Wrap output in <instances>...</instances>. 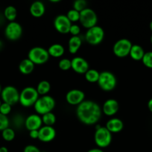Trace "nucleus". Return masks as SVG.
Segmentation results:
<instances>
[{"label": "nucleus", "instance_id": "obj_2", "mask_svg": "<svg viewBox=\"0 0 152 152\" xmlns=\"http://www.w3.org/2000/svg\"><path fill=\"white\" fill-rule=\"evenodd\" d=\"M34 106L37 114L43 115L47 113L52 112L55 107V100L49 95H44L38 98Z\"/></svg>", "mask_w": 152, "mask_h": 152}, {"label": "nucleus", "instance_id": "obj_47", "mask_svg": "<svg viewBox=\"0 0 152 152\" xmlns=\"http://www.w3.org/2000/svg\"><path fill=\"white\" fill-rule=\"evenodd\" d=\"M1 100H0V105H1Z\"/></svg>", "mask_w": 152, "mask_h": 152}, {"label": "nucleus", "instance_id": "obj_39", "mask_svg": "<svg viewBox=\"0 0 152 152\" xmlns=\"http://www.w3.org/2000/svg\"><path fill=\"white\" fill-rule=\"evenodd\" d=\"M148 108L149 111L152 112V98L149 99V101L148 102Z\"/></svg>", "mask_w": 152, "mask_h": 152}, {"label": "nucleus", "instance_id": "obj_3", "mask_svg": "<svg viewBox=\"0 0 152 152\" xmlns=\"http://www.w3.org/2000/svg\"><path fill=\"white\" fill-rule=\"evenodd\" d=\"M39 98L37 89L33 87H26L19 93V101L21 105L25 108L34 105Z\"/></svg>", "mask_w": 152, "mask_h": 152}, {"label": "nucleus", "instance_id": "obj_41", "mask_svg": "<svg viewBox=\"0 0 152 152\" xmlns=\"http://www.w3.org/2000/svg\"><path fill=\"white\" fill-rule=\"evenodd\" d=\"M0 152H8V150L6 147L2 146V147H0Z\"/></svg>", "mask_w": 152, "mask_h": 152}, {"label": "nucleus", "instance_id": "obj_16", "mask_svg": "<svg viewBox=\"0 0 152 152\" xmlns=\"http://www.w3.org/2000/svg\"><path fill=\"white\" fill-rule=\"evenodd\" d=\"M42 117L38 114H31L25 118V126L28 131L39 130L42 127Z\"/></svg>", "mask_w": 152, "mask_h": 152}, {"label": "nucleus", "instance_id": "obj_22", "mask_svg": "<svg viewBox=\"0 0 152 152\" xmlns=\"http://www.w3.org/2000/svg\"><path fill=\"white\" fill-rule=\"evenodd\" d=\"M145 53V52L144 51V49L142 46L139 45H133L129 55L134 60L140 61L142 59Z\"/></svg>", "mask_w": 152, "mask_h": 152}, {"label": "nucleus", "instance_id": "obj_17", "mask_svg": "<svg viewBox=\"0 0 152 152\" xmlns=\"http://www.w3.org/2000/svg\"><path fill=\"white\" fill-rule=\"evenodd\" d=\"M119 108V102L114 99H109L104 102L102 106V112L107 116H113L118 112Z\"/></svg>", "mask_w": 152, "mask_h": 152}, {"label": "nucleus", "instance_id": "obj_4", "mask_svg": "<svg viewBox=\"0 0 152 152\" xmlns=\"http://www.w3.org/2000/svg\"><path fill=\"white\" fill-rule=\"evenodd\" d=\"M98 85L104 91H110L116 88L117 80L114 74L110 71H104L100 73Z\"/></svg>", "mask_w": 152, "mask_h": 152}, {"label": "nucleus", "instance_id": "obj_24", "mask_svg": "<svg viewBox=\"0 0 152 152\" xmlns=\"http://www.w3.org/2000/svg\"><path fill=\"white\" fill-rule=\"evenodd\" d=\"M17 16V10L14 6H7L4 10V17L10 22H14Z\"/></svg>", "mask_w": 152, "mask_h": 152}, {"label": "nucleus", "instance_id": "obj_26", "mask_svg": "<svg viewBox=\"0 0 152 152\" xmlns=\"http://www.w3.org/2000/svg\"><path fill=\"white\" fill-rule=\"evenodd\" d=\"M100 73L95 69H89L85 74V79L89 83H97Z\"/></svg>", "mask_w": 152, "mask_h": 152}, {"label": "nucleus", "instance_id": "obj_40", "mask_svg": "<svg viewBox=\"0 0 152 152\" xmlns=\"http://www.w3.org/2000/svg\"><path fill=\"white\" fill-rule=\"evenodd\" d=\"M87 152H104L100 148H92V149L89 150Z\"/></svg>", "mask_w": 152, "mask_h": 152}, {"label": "nucleus", "instance_id": "obj_29", "mask_svg": "<svg viewBox=\"0 0 152 152\" xmlns=\"http://www.w3.org/2000/svg\"><path fill=\"white\" fill-rule=\"evenodd\" d=\"M66 16H67V18H68L70 22H75L79 21V19H80V12L77 11V10L72 8L69 10Z\"/></svg>", "mask_w": 152, "mask_h": 152}, {"label": "nucleus", "instance_id": "obj_32", "mask_svg": "<svg viewBox=\"0 0 152 152\" xmlns=\"http://www.w3.org/2000/svg\"><path fill=\"white\" fill-rule=\"evenodd\" d=\"M25 119L24 118L23 116H22L21 114H16V115L13 117V125L15 126V127L18 128V129L22 127V125H25Z\"/></svg>", "mask_w": 152, "mask_h": 152}, {"label": "nucleus", "instance_id": "obj_8", "mask_svg": "<svg viewBox=\"0 0 152 152\" xmlns=\"http://www.w3.org/2000/svg\"><path fill=\"white\" fill-rule=\"evenodd\" d=\"M79 22L84 28H89L97 25L98 16L96 13L92 9L86 7L81 12H80V19Z\"/></svg>", "mask_w": 152, "mask_h": 152}, {"label": "nucleus", "instance_id": "obj_11", "mask_svg": "<svg viewBox=\"0 0 152 152\" xmlns=\"http://www.w3.org/2000/svg\"><path fill=\"white\" fill-rule=\"evenodd\" d=\"M22 34V28L19 23L16 22H9L4 29V35L6 38L11 41L19 39Z\"/></svg>", "mask_w": 152, "mask_h": 152}, {"label": "nucleus", "instance_id": "obj_36", "mask_svg": "<svg viewBox=\"0 0 152 152\" xmlns=\"http://www.w3.org/2000/svg\"><path fill=\"white\" fill-rule=\"evenodd\" d=\"M80 32V28L76 24H72L71 27L69 29V33L72 36H78Z\"/></svg>", "mask_w": 152, "mask_h": 152}, {"label": "nucleus", "instance_id": "obj_15", "mask_svg": "<svg viewBox=\"0 0 152 152\" xmlns=\"http://www.w3.org/2000/svg\"><path fill=\"white\" fill-rule=\"evenodd\" d=\"M56 136V131L53 126H42L39 129V137L40 141L44 142H49L53 140Z\"/></svg>", "mask_w": 152, "mask_h": 152}, {"label": "nucleus", "instance_id": "obj_20", "mask_svg": "<svg viewBox=\"0 0 152 152\" xmlns=\"http://www.w3.org/2000/svg\"><path fill=\"white\" fill-rule=\"evenodd\" d=\"M82 45V40L80 37L78 36H72L69 38L68 42L69 51L72 54H75L77 52V50L80 49V46Z\"/></svg>", "mask_w": 152, "mask_h": 152}, {"label": "nucleus", "instance_id": "obj_34", "mask_svg": "<svg viewBox=\"0 0 152 152\" xmlns=\"http://www.w3.org/2000/svg\"><path fill=\"white\" fill-rule=\"evenodd\" d=\"M9 127V120L7 116L3 115L0 113V131L2 132Z\"/></svg>", "mask_w": 152, "mask_h": 152}, {"label": "nucleus", "instance_id": "obj_38", "mask_svg": "<svg viewBox=\"0 0 152 152\" xmlns=\"http://www.w3.org/2000/svg\"><path fill=\"white\" fill-rule=\"evenodd\" d=\"M29 136L32 139H38L39 137V130H33L29 132Z\"/></svg>", "mask_w": 152, "mask_h": 152}, {"label": "nucleus", "instance_id": "obj_44", "mask_svg": "<svg viewBox=\"0 0 152 152\" xmlns=\"http://www.w3.org/2000/svg\"><path fill=\"white\" fill-rule=\"evenodd\" d=\"M50 1H52V2H58L59 0H51Z\"/></svg>", "mask_w": 152, "mask_h": 152}, {"label": "nucleus", "instance_id": "obj_18", "mask_svg": "<svg viewBox=\"0 0 152 152\" xmlns=\"http://www.w3.org/2000/svg\"><path fill=\"white\" fill-rule=\"evenodd\" d=\"M105 127L111 134L118 133L123 129L124 123L120 119L112 118L107 121Z\"/></svg>", "mask_w": 152, "mask_h": 152}, {"label": "nucleus", "instance_id": "obj_33", "mask_svg": "<svg viewBox=\"0 0 152 152\" xmlns=\"http://www.w3.org/2000/svg\"><path fill=\"white\" fill-rule=\"evenodd\" d=\"M58 66L63 71H68L69 69L72 68V62L70 59H67V58H64L60 60L59 63H58Z\"/></svg>", "mask_w": 152, "mask_h": 152}, {"label": "nucleus", "instance_id": "obj_43", "mask_svg": "<svg viewBox=\"0 0 152 152\" xmlns=\"http://www.w3.org/2000/svg\"><path fill=\"white\" fill-rule=\"evenodd\" d=\"M149 27H150V29H151V31H152V21H151V22H150V25H149Z\"/></svg>", "mask_w": 152, "mask_h": 152}, {"label": "nucleus", "instance_id": "obj_7", "mask_svg": "<svg viewBox=\"0 0 152 152\" xmlns=\"http://www.w3.org/2000/svg\"><path fill=\"white\" fill-rule=\"evenodd\" d=\"M104 38V31L101 27L98 25L87 29L85 34V39L89 44L96 45L100 44Z\"/></svg>", "mask_w": 152, "mask_h": 152}, {"label": "nucleus", "instance_id": "obj_31", "mask_svg": "<svg viewBox=\"0 0 152 152\" xmlns=\"http://www.w3.org/2000/svg\"><path fill=\"white\" fill-rule=\"evenodd\" d=\"M86 4L87 2L85 0H76L73 3V9L78 12H81L86 8Z\"/></svg>", "mask_w": 152, "mask_h": 152}, {"label": "nucleus", "instance_id": "obj_21", "mask_svg": "<svg viewBox=\"0 0 152 152\" xmlns=\"http://www.w3.org/2000/svg\"><path fill=\"white\" fill-rule=\"evenodd\" d=\"M34 66L35 65L29 59H24L19 63V70L22 74L27 75V74H30L33 72Z\"/></svg>", "mask_w": 152, "mask_h": 152}, {"label": "nucleus", "instance_id": "obj_35", "mask_svg": "<svg viewBox=\"0 0 152 152\" xmlns=\"http://www.w3.org/2000/svg\"><path fill=\"white\" fill-rule=\"evenodd\" d=\"M11 106L12 105L5 103V102H1V105H0V113L3 115L7 116L11 111Z\"/></svg>", "mask_w": 152, "mask_h": 152}, {"label": "nucleus", "instance_id": "obj_23", "mask_svg": "<svg viewBox=\"0 0 152 152\" xmlns=\"http://www.w3.org/2000/svg\"><path fill=\"white\" fill-rule=\"evenodd\" d=\"M47 50L49 56H53V57L55 58L62 56L63 55L64 52H65V49H64L63 46L61 44H58V43L52 45Z\"/></svg>", "mask_w": 152, "mask_h": 152}, {"label": "nucleus", "instance_id": "obj_13", "mask_svg": "<svg viewBox=\"0 0 152 152\" xmlns=\"http://www.w3.org/2000/svg\"><path fill=\"white\" fill-rule=\"evenodd\" d=\"M85 94L83 91L79 89H72L67 92L66 99L69 104L72 105H78L84 101Z\"/></svg>", "mask_w": 152, "mask_h": 152}, {"label": "nucleus", "instance_id": "obj_5", "mask_svg": "<svg viewBox=\"0 0 152 152\" xmlns=\"http://www.w3.org/2000/svg\"><path fill=\"white\" fill-rule=\"evenodd\" d=\"M95 142L99 148H106L112 141V134L109 132L106 127L97 126L94 134Z\"/></svg>", "mask_w": 152, "mask_h": 152}, {"label": "nucleus", "instance_id": "obj_37", "mask_svg": "<svg viewBox=\"0 0 152 152\" xmlns=\"http://www.w3.org/2000/svg\"><path fill=\"white\" fill-rule=\"evenodd\" d=\"M23 152H41L37 146L33 145H28L25 147Z\"/></svg>", "mask_w": 152, "mask_h": 152}, {"label": "nucleus", "instance_id": "obj_6", "mask_svg": "<svg viewBox=\"0 0 152 152\" xmlns=\"http://www.w3.org/2000/svg\"><path fill=\"white\" fill-rule=\"evenodd\" d=\"M49 54L48 50L43 47H34L28 51V59L34 65H42L49 60Z\"/></svg>", "mask_w": 152, "mask_h": 152}, {"label": "nucleus", "instance_id": "obj_12", "mask_svg": "<svg viewBox=\"0 0 152 152\" xmlns=\"http://www.w3.org/2000/svg\"><path fill=\"white\" fill-rule=\"evenodd\" d=\"M72 25V22L69 20L66 15H58L56 16L54 21V26L61 34H68L69 33L70 27Z\"/></svg>", "mask_w": 152, "mask_h": 152}, {"label": "nucleus", "instance_id": "obj_42", "mask_svg": "<svg viewBox=\"0 0 152 152\" xmlns=\"http://www.w3.org/2000/svg\"><path fill=\"white\" fill-rule=\"evenodd\" d=\"M2 47H3V42H2V41H1V40H0V50H1Z\"/></svg>", "mask_w": 152, "mask_h": 152}, {"label": "nucleus", "instance_id": "obj_10", "mask_svg": "<svg viewBox=\"0 0 152 152\" xmlns=\"http://www.w3.org/2000/svg\"><path fill=\"white\" fill-rule=\"evenodd\" d=\"M132 43L128 39H121L116 41L113 45V50L118 57H125L130 54Z\"/></svg>", "mask_w": 152, "mask_h": 152}, {"label": "nucleus", "instance_id": "obj_27", "mask_svg": "<svg viewBox=\"0 0 152 152\" xmlns=\"http://www.w3.org/2000/svg\"><path fill=\"white\" fill-rule=\"evenodd\" d=\"M42 121L44 123L45 126H52L56 122V117L52 112L47 113L42 115Z\"/></svg>", "mask_w": 152, "mask_h": 152}, {"label": "nucleus", "instance_id": "obj_45", "mask_svg": "<svg viewBox=\"0 0 152 152\" xmlns=\"http://www.w3.org/2000/svg\"><path fill=\"white\" fill-rule=\"evenodd\" d=\"M1 90H2V88H1V85H0V94H1Z\"/></svg>", "mask_w": 152, "mask_h": 152}, {"label": "nucleus", "instance_id": "obj_30", "mask_svg": "<svg viewBox=\"0 0 152 152\" xmlns=\"http://www.w3.org/2000/svg\"><path fill=\"white\" fill-rule=\"evenodd\" d=\"M143 65L148 68H152V51L145 52L142 59Z\"/></svg>", "mask_w": 152, "mask_h": 152}, {"label": "nucleus", "instance_id": "obj_14", "mask_svg": "<svg viewBox=\"0 0 152 152\" xmlns=\"http://www.w3.org/2000/svg\"><path fill=\"white\" fill-rule=\"evenodd\" d=\"M72 68L75 72L80 74H85L89 69V65L87 61L83 57L76 56L71 60Z\"/></svg>", "mask_w": 152, "mask_h": 152}, {"label": "nucleus", "instance_id": "obj_9", "mask_svg": "<svg viewBox=\"0 0 152 152\" xmlns=\"http://www.w3.org/2000/svg\"><path fill=\"white\" fill-rule=\"evenodd\" d=\"M0 94L3 102L10 105H15L19 101V91L16 88L12 86H7L2 88Z\"/></svg>", "mask_w": 152, "mask_h": 152}, {"label": "nucleus", "instance_id": "obj_25", "mask_svg": "<svg viewBox=\"0 0 152 152\" xmlns=\"http://www.w3.org/2000/svg\"><path fill=\"white\" fill-rule=\"evenodd\" d=\"M36 89H37V93L39 94V95L44 96V95L47 94L49 91H50L51 85L49 82L46 81V80H42L38 83Z\"/></svg>", "mask_w": 152, "mask_h": 152}, {"label": "nucleus", "instance_id": "obj_28", "mask_svg": "<svg viewBox=\"0 0 152 152\" xmlns=\"http://www.w3.org/2000/svg\"><path fill=\"white\" fill-rule=\"evenodd\" d=\"M1 136L5 141L10 142L15 138V132L10 128H7L1 132Z\"/></svg>", "mask_w": 152, "mask_h": 152}, {"label": "nucleus", "instance_id": "obj_19", "mask_svg": "<svg viewBox=\"0 0 152 152\" xmlns=\"http://www.w3.org/2000/svg\"><path fill=\"white\" fill-rule=\"evenodd\" d=\"M46 11L44 4L40 1H36L30 7V13L34 17H41Z\"/></svg>", "mask_w": 152, "mask_h": 152}, {"label": "nucleus", "instance_id": "obj_1", "mask_svg": "<svg viewBox=\"0 0 152 152\" xmlns=\"http://www.w3.org/2000/svg\"><path fill=\"white\" fill-rule=\"evenodd\" d=\"M101 107L92 100H84L77 106L76 115L82 123L92 126L98 122L101 117Z\"/></svg>", "mask_w": 152, "mask_h": 152}, {"label": "nucleus", "instance_id": "obj_46", "mask_svg": "<svg viewBox=\"0 0 152 152\" xmlns=\"http://www.w3.org/2000/svg\"><path fill=\"white\" fill-rule=\"evenodd\" d=\"M151 44H152V35H151Z\"/></svg>", "mask_w": 152, "mask_h": 152}]
</instances>
